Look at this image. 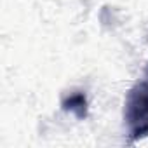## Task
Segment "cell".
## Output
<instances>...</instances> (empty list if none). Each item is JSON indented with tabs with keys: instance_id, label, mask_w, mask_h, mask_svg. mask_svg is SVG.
I'll return each mask as SVG.
<instances>
[{
	"instance_id": "obj_1",
	"label": "cell",
	"mask_w": 148,
	"mask_h": 148,
	"mask_svg": "<svg viewBox=\"0 0 148 148\" xmlns=\"http://www.w3.org/2000/svg\"><path fill=\"white\" fill-rule=\"evenodd\" d=\"M124 113L132 139L148 134V82H141L129 91Z\"/></svg>"
},
{
	"instance_id": "obj_2",
	"label": "cell",
	"mask_w": 148,
	"mask_h": 148,
	"mask_svg": "<svg viewBox=\"0 0 148 148\" xmlns=\"http://www.w3.org/2000/svg\"><path fill=\"white\" fill-rule=\"evenodd\" d=\"M64 108L73 112L77 117H86L87 113V101H86V96L82 92H77V94H71L64 103Z\"/></svg>"
}]
</instances>
